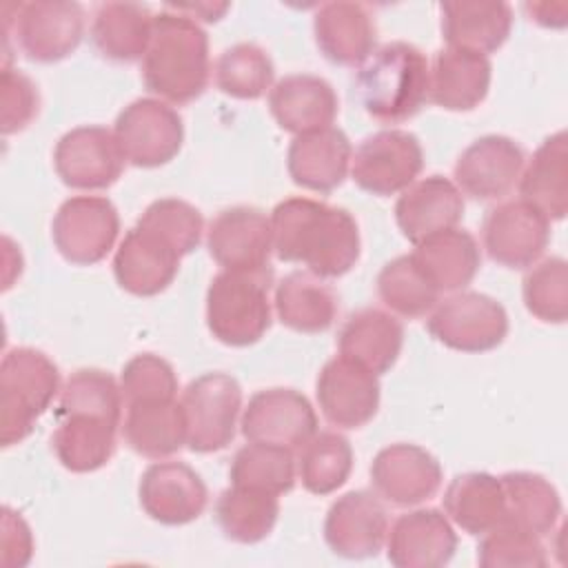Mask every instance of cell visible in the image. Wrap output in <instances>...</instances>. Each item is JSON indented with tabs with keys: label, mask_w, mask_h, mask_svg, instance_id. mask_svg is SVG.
Instances as JSON below:
<instances>
[{
	"label": "cell",
	"mask_w": 568,
	"mask_h": 568,
	"mask_svg": "<svg viewBox=\"0 0 568 568\" xmlns=\"http://www.w3.org/2000/svg\"><path fill=\"white\" fill-rule=\"evenodd\" d=\"M268 217L273 251L282 262L302 264L322 280H335L359 260V226L342 206L313 197H286Z\"/></svg>",
	"instance_id": "obj_1"
},
{
	"label": "cell",
	"mask_w": 568,
	"mask_h": 568,
	"mask_svg": "<svg viewBox=\"0 0 568 568\" xmlns=\"http://www.w3.org/2000/svg\"><path fill=\"white\" fill-rule=\"evenodd\" d=\"M211 78L209 36L193 18L169 7L155 13L153 36L142 58V82L169 104L200 98Z\"/></svg>",
	"instance_id": "obj_2"
},
{
	"label": "cell",
	"mask_w": 568,
	"mask_h": 568,
	"mask_svg": "<svg viewBox=\"0 0 568 568\" xmlns=\"http://www.w3.org/2000/svg\"><path fill=\"white\" fill-rule=\"evenodd\" d=\"M355 89L373 120L406 122L428 102V60L410 42H386L357 67Z\"/></svg>",
	"instance_id": "obj_3"
},
{
	"label": "cell",
	"mask_w": 568,
	"mask_h": 568,
	"mask_svg": "<svg viewBox=\"0 0 568 568\" xmlns=\"http://www.w3.org/2000/svg\"><path fill=\"white\" fill-rule=\"evenodd\" d=\"M62 390L55 362L38 348L16 346L0 364V444L27 439L40 415Z\"/></svg>",
	"instance_id": "obj_4"
},
{
	"label": "cell",
	"mask_w": 568,
	"mask_h": 568,
	"mask_svg": "<svg viewBox=\"0 0 568 568\" xmlns=\"http://www.w3.org/2000/svg\"><path fill=\"white\" fill-rule=\"evenodd\" d=\"M273 271H220L206 288V326L226 346H251L271 328Z\"/></svg>",
	"instance_id": "obj_5"
},
{
	"label": "cell",
	"mask_w": 568,
	"mask_h": 568,
	"mask_svg": "<svg viewBox=\"0 0 568 568\" xmlns=\"http://www.w3.org/2000/svg\"><path fill=\"white\" fill-rule=\"evenodd\" d=\"M186 422V446L193 453L224 450L242 413V386L229 373H204L189 382L180 397Z\"/></svg>",
	"instance_id": "obj_6"
},
{
	"label": "cell",
	"mask_w": 568,
	"mask_h": 568,
	"mask_svg": "<svg viewBox=\"0 0 568 568\" xmlns=\"http://www.w3.org/2000/svg\"><path fill=\"white\" fill-rule=\"evenodd\" d=\"M430 337L459 353H486L508 335V313L490 295L457 291L439 300L426 320Z\"/></svg>",
	"instance_id": "obj_7"
},
{
	"label": "cell",
	"mask_w": 568,
	"mask_h": 568,
	"mask_svg": "<svg viewBox=\"0 0 568 568\" xmlns=\"http://www.w3.org/2000/svg\"><path fill=\"white\" fill-rule=\"evenodd\" d=\"M113 135L124 160L140 169L169 164L182 149L184 122L160 98H138L115 118Z\"/></svg>",
	"instance_id": "obj_8"
},
{
	"label": "cell",
	"mask_w": 568,
	"mask_h": 568,
	"mask_svg": "<svg viewBox=\"0 0 568 568\" xmlns=\"http://www.w3.org/2000/svg\"><path fill=\"white\" fill-rule=\"evenodd\" d=\"M424 169V151L410 131L382 129L366 135L351 160L353 182L377 197L408 189Z\"/></svg>",
	"instance_id": "obj_9"
},
{
	"label": "cell",
	"mask_w": 568,
	"mask_h": 568,
	"mask_svg": "<svg viewBox=\"0 0 568 568\" xmlns=\"http://www.w3.org/2000/svg\"><path fill=\"white\" fill-rule=\"evenodd\" d=\"M120 235V215L109 197L73 195L60 204L51 222L58 253L78 266L102 262Z\"/></svg>",
	"instance_id": "obj_10"
},
{
	"label": "cell",
	"mask_w": 568,
	"mask_h": 568,
	"mask_svg": "<svg viewBox=\"0 0 568 568\" xmlns=\"http://www.w3.org/2000/svg\"><path fill=\"white\" fill-rule=\"evenodd\" d=\"M13 33L20 51L40 64L60 62L71 55L84 36L87 16L82 4L71 0L18 2Z\"/></svg>",
	"instance_id": "obj_11"
},
{
	"label": "cell",
	"mask_w": 568,
	"mask_h": 568,
	"mask_svg": "<svg viewBox=\"0 0 568 568\" xmlns=\"http://www.w3.org/2000/svg\"><path fill=\"white\" fill-rule=\"evenodd\" d=\"M548 242L550 220L521 197L495 204L481 224V244L488 257L506 268H530Z\"/></svg>",
	"instance_id": "obj_12"
},
{
	"label": "cell",
	"mask_w": 568,
	"mask_h": 568,
	"mask_svg": "<svg viewBox=\"0 0 568 568\" xmlns=\"http://www.w3.org/2000/svg\"><path fill=\"white\" fill-rule=\"evenodd\" d=\"M124 162L113 131L100 124L67 131L53 149L58 178L78 191L109 189L122 175Z\"/></svg>",
	"instance_id": "obj_13"
},
{
	"label": "cell",
	"mask_w": 568,
	"mask_h": 568,
	"mask_svg": "<svg viewBox=\"0 0 568 568\" xmlns=\"http://www.w3.org/2000/svg\"><path fill=\"white\" fill-rule=\"evenodd\" d=\"M246 442L273 444L300 450L317 433V415L311 402L295 388L257 390L240 419Z\"/></svg>",
	"instance_id": "obj_14"
},
{
	"label": "cell",
	"mask_w": 568,
	"mask_h": 568,
	"mask_svg": "<svg viewBox=\"0 0 568 568\" xmlns=\"http://www.w3.org/2000/svg\"><path fill=\"white\" fill-rule=\"evenodd\" d=\"M315 397L324 419L337 428H362L379 408V379L348 357L328 359L315 382Z\"/></svg>",
	"instance_id": "obj_15"
},
{
	"label": "cell",
	"mask_w": 568,
	"mask_h": 568,
	"mask_svg": "<svg viewBox=\"0 0 568 568\" xmlns=\"http://www.w3.org/2000/svg\"><path fill=\"white\" fill-rule=\"evenodd\" d=\"M442 466L433 453L417 444L384 446L371 464L373 493L393 506H417L442 488Z\"/></svg>",
	"instance_id": "obj_16"
},
{
	"label": "cell",
	"mask_w": 568,
	"mask_h": 568,
	"mask_svg": "<svg viewBox=\"0 0 568 568\" xmlns=\"http://www.w3.org/2000/svg\"><path fill=\"white\" fill-rule=\"evenodd\" d=\"M526 164L521 146L508 135H481L457 158L453 182L462 195L493 202L506 197L519 182Z\"/></svg>",
	"instance_id": "obj_17"
},
{
	"label": "cell",
	"mask_w": 568,
	"mask_h": 568,
	"mask_svg": "<svg viewBox=\"0 0 568 568\" xmlns=\"http://www.w3.org/2000/svg\"><path fill=\"white\" fill-rule=\"evenodd\" d=\"M209 255L224 271L268 268L273 253L271 217L255 206H231L220 211L206 231Z\"/></svg>",
	"instance_id": "obj_18"
},
{
	"label": "cell",
	"mask_w": 568,
	"mask_h": 568,
	"mask_svg": "<svg viewBox=\"0 0 568 568\" xmlns=\"http://www.w3.org/2000/svg\"><path fill=\"white\" fill-rule=\"evenodd\" d=\"M138 497L142 510L164 526L191 524L209 504V490L200 473L173 459H155L142 473Z\"/></svg>",
	"instance_id": "obj_19"
},
{
	"label": "cell",
	"mask_w": 568,
	"mask_h": 568,
	"mask_svg": "<svg viewBox=\"0 0 568 568\" xmlns=\"http://www.w3.org/2000/svg\"><path fill=\"white\" fill-rule=\"evenodd\" d=\"M388 526L382 497L371 490H351L331 504L324 519V541L344 559H366L384 548Z\"/></svg>",
	"instance_id": "obj_20"
},
{
	"label": "cell",
	"mask_w": 568,
	"mask_h": 568,
	"mask_svg": "<svg viewBox=\"0 0 568 568\" xmlns=\"http://www.w3.org/2000/svg\"><path fill=\"white\" fill-rule=\"evenodd\" d=\"M457 550V532L437 508L399 515L386 535V557L397 568H442Z\"/></svg>",
	"instance_id": "obj_21"
},
{
	"label": "cell",
	"mask_w": 568,
	"mask_h": 568,
	"mask_svg": "<svg viewBox=\"0 0 568 568\" xmlns=\"http://www.w3.org/2000/svg\"><path fill=\"white\" fill-rule=\"evenodd\" d=\"M180 260L182 255L169 242L135 224L115 248L113 275L126 293L151 297L169 288L178 275Z\"/></svg>",
	"instance_id": "obj_22"
},
{
	"label": "cell",
	"mask_w": 568,
	"mask_h": 568,
	"mask_svg": "<svg viewBox=\"0 0 568 568\" xmlns=\"http://www.w3.org/2000/svg\"><path fill=\"white\" fill-rule=\"evenodd\" d=\"M353 146L339 126L295 135L286 151L291 180L315 193H331L351 173Z\"/></svg>",
	"instance_id": "obj_23"
},
{
	"label": "cell",
	"mask_w": 568,
	"mask_h": 568,
	"mask_svg": "<svg viewBox=\"0 0 568 568\" xmlns=\"http://www.w3.org/2000/svg\"><path fill=\"white\" fill-rule=\"evenodd\" d=\"M462 215V191L450 178L437 173L415 180L395 202V222L402 235L413 244L457 226Z\"/></svg>",
	"instance_id": "obj_24"
},
{
	"label": "cell",
	"mask_w": 568,
	"mask_h": 568,
	"mask_svg": "<svg viewBox=\"0 0 568 568\" xmlns=\"http://www.w3.org/2000/svg\"><path fill=\"white\" fill-rule=\"evenodd\" d=\"M268 109L280 129L302 135L333 126L339 100L328 80L313 73H291L271 87Z\"/></svg>",
	"instance_id": "obj_25"
},
{
	"label": "cell",
	"mask_w": 568,
	"mask_h": 568,
	"mask_svg": "<svg viewBox=\"0 0 568 568\" xmlns=\"http://www.w3.org/2000/svg\"><path fill=\"white\" fill-rule=\"evenodd\" d=\"M493 64L488 55L446 47L428 62V102L446 111L477 109L490 89Z\"/></svg>",
	"instance_id": "obj_26"
},
{
	"label": "cell",
	"mask_w": 568,
	"mask_h": 568,
	"mask_svg": "<svg viewBox=\"0 0 568 568\" xmlns=\"http://www.w3.org/2000/svg\"><path fill=\"white\" fill-rule=\"evenodd\" d=\"M313 36L320 53L339 67H359L377 42L371 11L359 2H326L315 11Z\"/></svg>",
	"instance_id": "obj_27"
},
{
	"label": "cell",
	"mask_w": 568,
	"mask_h": 568,
	"mask_svg": "<svg viewBox=\"0 0 568 568\" xmlns=\"http://www.w3.org/2000/svg\"><path fill=\"white\" fill-rule=\"evenodd\" d=\"M439 16L448 47L481 55L497 51L513 29V9L501 0H450L439 4Z\"/></svg>",
	"instance_id": "obj_28"
},
{
	"label": "cell",
	"mask_w": 568,
	"mask_h": 568,
	"mask_svg": "<svg viewBox=\"0 0 568 568\" xmlns=\"http://www.w3.org/2000/svg\"><path fill=\"white\" fill-rule=\"evenodd\" d=\"M404 346V326L390 311L359 308L339 328L337 348L377 377L390 371Z\"/></svg>",
	"instance_id": "obj_29"
},
{
	"label": "cell",
	"mask_w": 568,
	"mask_h": 568,
	"mask_svg": "<svg viewBox=\"0 0 568 568\" xmlns=\"http://www.w3.org/2000/svg\"><path fill=\"white\" fill-rule=\"evenodd\" d=\"M410 255L439 293L464 291L481 266V251L475 235L459 226L417 242Z\"/></svg>",
	"instance_id": "obj_30"
},
{
	"label": "cell",
	"mask_w": 568,
	"mask_h": 568,
	"mask_svg": "<svg viewBox=\"0 0 568 568\" xmlns=\"http://www.w3.org/2000/svg\"><path fill=\"white\" fill-rule=\"evenodd\" d=\"M122 437L149 459H166L186 446V422L178 397L124 404Z\"/></svg>",
	"instance_id": "obj_31"
},
{
	"label": "cell",
	"mask_w": 568,
	"mask_h": 568,
	"mask_svg": "<svg viewBox=\"0 0 568 568\" xmlns=\"http://www.w3.org/2000/svg\"><path fill=\"white\" fill-rule=\"evenodd\" d=\"M519 195L548 220H564L568 213V138L566 131L548 135L524 164Z\"/></svg>",
	"instance_id": "obj_32"
},
{
	"label": "cell",
	"mask_w": 568,
	"mask_h": 568,
	"mask_svg": "<svg viewBox=\"0 0 568 568\" xmlns=\"http://www.w3.org/2000/svg\"><path fill=\"white\" fill-rule=\"evenodd\" d=\"M155 13L140 2H102L93 11L91 40L100 55L113 62L142 60L151 36Z\"/></svg>",
	"instance_id": "obj_33"
},
{
	"label": "cell",
	"mask_w": 568,
	"mask_h": 568,
	"mask_svg": "<svg viewBox=\"0 0 568 568\" xmlns=\"http://www.w3.org/2000/svg\"><path fill=\"white\" fill-rule=\"evenodd\" d=\"M273 306L277 320L295 333H324L337 315V295L322 277L293 271L275 284Z\"/></svg>",
	"instance_id": "obj_34"
},
{
	"label": "cell",
	"mask_w": 568,
	"mask_h": 568,
	"mask_svg": "<svg viewBox=\"0 0 568 568\" xmlns=\"http://www.w3.org/2000/svg\"><path fill=\"white\" fill-rule=\"evenodd\" d=\"M444 515L468 535H484L506 517L504 488L490 473H462L444 490Z\"/></svg>",
	"instance_id": "obj_35"
},
{
	"label": "cell",
	"mask_w": 568,
	"mask_h": 568,
	"mask_svg": "<svg viewBox=\"0 0 568 568\" xmlns=\"http://www.w3.org/2000/svg\"><path fill=\"white\" fill-rule=\"evenodd\" d=\"M118 424L91 415L58 417L51 437L58 462L71 473H93L111 462L118 448Z\"/></svg>",
	"instance_id": "obj_36"
},
{
	"label": "cell",
	"mask_w": 568,
	"mask_h": 568,
	"mask_svg": "<svg viewBox=\"0 0 568 568\" xmlns=\"http://www.w3.org/2000/svg\"><path fill=\"white\" fill-rule=\"evenodd\" d=\"M506 501L504 521L515 524L537 537H546L557 528L561 517V499L557 488L537 473L513 470L499 477Z\"/></svg>",
	"instance_id": "obj_37"
},
{
	"label": "cell",
	"mask_w": 568,
	"mask_h": 568,
	"mask_svg": "<svg viewBox=\"0 0 568 568\" xmlns=\"http://www.w3.org/2000/svg\"><path fill=\"white\" fill-rule=\"evenodd\" d=\"M280 517V499L266 490L231 484L215 501V519L226 539L257 544L266 539Z\"/></svg>",
	"instance_id": "obj_38"
},
{
	"label": "cell",
	"mask_w": 568,
	"mask_h": 568,
	"mask_svg": "<svg viewBox=\"0 0 568 568\" xmlns=\"http://www.w3.org/2000/svg\"><path fill=\"white\" fill-rule=\"evenodd\" d=\"M353 470V446L337 430L315 433L297 455V477L313 495H331Z\"/></svg>",
	"instance_id": "obj_39"
},
{
	"label": "cell",
	"mask_w": 568,
	"mask_h": 568,
	"mask_svg": "<svg viewBox=\"0 0 568 568\" xmlns=\"http://www.w3.org/2000/svg\"><path fill=\"white\" fill-rule=\"evenodd\" d=\"M377 295L393 315L417 320L430 315L442 293L428 282L408 253L397 255L382 266L377 275Z\"/></svg>",
	"instance_id": "obj_40"
},
{
	"label": "cell",
	"mask_w": 568,
	"mask_h": 568,
	"mask_svg": "<svg viewBox=\"0 0 568 568\" xmlns=\"http://www.w3.org/2000/svg\"><path fill=\"white\" fill-rule=\"evenodd\" d=\"M229 479L235 486L257 488L280 497L293 490L297 479V462L288 448L248 442L235 450Z\"/></svg>",
	"instance_id": "obj_41"
},
{
	"label": "cell",
	"mask_w": 568,
	"mask_h": 568,
	"mask_svg": "<svg viewBox=\"0 0 568 568\" xmlns=\"http://www.w3.org/2000/svg\"><path fill=\"white\" fill-rule=\"evenodd\" d=\"M215 87L237 100H257L273 87L271 55L255 42H237L220 53L213 67Z\"/></svg>",
	"instance_id": "obj_42"
},
{
	"label": "cell",
	"mask_w": 568,
	"mask_h": 568,
	"mask_svg": "<svg viewBox=\"0 0 568 568\" xmlns=\"http://www.w3.org/2000/svg\"><path fill=\"white\" fill-rule=\"evenodd\" d=\"M122 390L120 382L100 368H78L62 384L58 417L91 415L122 426Z\"/></svg>",
	"instance_id": "obj_43"
},
{
	"label": "cell",
	"mask_w": 568,
	"mask_h": 568,
	"mask_svg": "<svg viewBox=\"0 0 568 568\" xmlns=\"http://www.w3.org/2000/svg\"><path fill=\"white\" fill-rule=\"evenodd\" d=\"M528 313L548 324H564L568 317V264L564 257L535 262L521 286Z\"/></svg>",
	"instance_id": "obj_44"
},
{
	"label": "cell",
	"mask_w": 568,
	"mask_h": 568,
	"mask_svg": "<svg viewBox=\"0 0 568 568\" xmlns=\"http://www.w3.org/2000/svg\"><path fill=\"white\" fill-rule=\"evenodd\" d=\"M477 564L481 568H544L548 564V555L541 537L501 521L481 535Z\"/></svg>",
	"instance_id": "obj_45"
},
{
	"label": "cell",
	"mask_w": 568,
	"mask_h": 568,
	"mask_svg": "<svg viewBox=\"0 0 568 568\" xmlns=\"http://www.w3.org/2000/svg\"><path fill=\"white\" fill-rule=\"evenodd\" d=\"M135 224L160 235L182 257L200 246L204 233L202 213L180 197H160L151 202Z\"/></svg>",
	"instance_id": "obj_46"
},
{
	"label": "cell",
	"mask_w": 568,
	"mask_h": 568,
	"mask_svg": "<svg viewBox=\"0 0 568 568\" xmlns=\"http://www.w3.org/2000/svg\"><path fill=\"white\" fill-rule=\"evenodd\" d=\"M122 402H149L178 397V375L173 366L153 353H140L131 357L120 373Z\"/></svg>",
	"instance_id": "obj_47"
},
{
	"label": "cell",
	"mask_w": 568,
	"mask_h": 568,
	"mask_svg": "<svg viewBox=\"0 0 568 568\" xmlns=\"http://www.w3.org/2000/svg\"><path fill=\"white\" fill-rule=\"evenodd\" d=\"M40 95L29 75L9 64L0 75V129L4 135L27 129L38 115Z\"/></svg>",
	"instance_id": "obj_48"
},
{
	"label": "cell",
	"mask_w": 568,
	"mask_h": 568,
	"mask_svg": "<svg viewBox=\"0 0 568 568\" xmlns=\"http://www.w3.org/2000/svg\"><path fill=\"white\" fill-rule=\"evenodd\" d=\"M33 555V535L29 524L22 519L20 513L11 510L9 506L2 508V564L27 566Z\"/></svg>",
	"instance_id": "obj_49"
},
{
	"label": "cell",
	"mask_w": 568,
	"mask_h": 568,
	"mask_svg": "<svg viewBox=\"0 0 568 568\" xmlns=\"http://www.w3.org/2000/svg\"><path fill=\"white\" fill-rule=\"evenodd\" d=\"M524 9L530 13V20L548 29H561L568 22L566 2H526Z\"/></svg>",
	"instance_id": "obj_50"
},
{
	"label": "cell",
	"mask_w": 568,
	"mask_h": 568,
	"mask_svg": "<svg viewBox=\"0 0 568 568\" xmlns=\"http://www.w3.org/2000/svg\"><path fill=\"white\" fill-rule=\"evenodd\" d=\"M178 13H184L189 18L204 20V22H217L226 11L229 2H186V4H164Z\"/></svg>",
	"instance_id": "obj_51"
}]
</instances>
